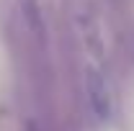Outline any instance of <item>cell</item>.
<instances>
[{"mask_svg": "<svg viewBox=\"0 0 134 131\" xmlns=\"http://www.w3.org/2000/svg\"><path fill=\"white\" fill-rule=\"evenodd\" d=\"M85 98L98 121H108L114 116V93L100 69H85Z\"/></svg>", "mask_w": 134, "mask_h": 131, "instance_id": "1", "label": "cell"}, {"mask_svg": "<svg viewBox=\"0 0 134 131\" xmlns=\"http://www.w3.org/2000/svg\"><path fill=\"white\" fill-rule=\"evenodd\" d=\"M18 10L23 18V26L34 41H44V21H41V10H39V3L36 0H18Z\"/></svg>", "mask_w": 134, "mask_h": 131, "instance_id": "2", "label": "cell"}, {"mask_svg": "<svg viewBox=\"0 0 134 131\" xmlns=\"http://www.w3.org/2000/svg\"><path fill=\"white\" fill-rule=\"evenodd\" d=\"M23 131H39V126H36L34 121H26V123H23Z\"/></svg>", "mask_w": 134, "mask_h": 131, "instance_id": "3", "label": "cell"}]
</instances>
